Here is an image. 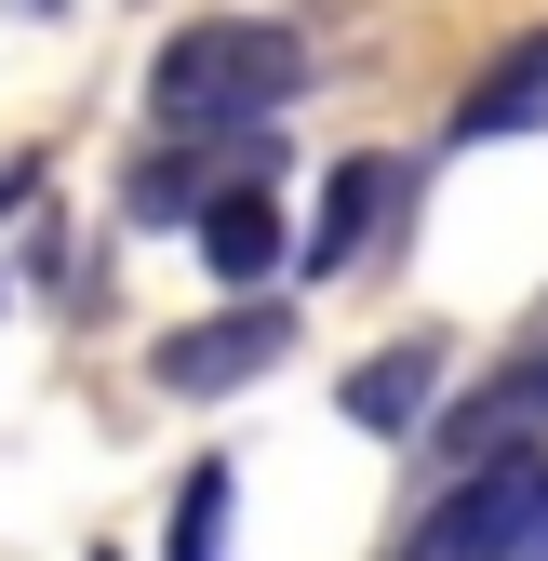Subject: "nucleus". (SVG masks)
Instances as JSON below:
<instances>
[{
    "instance_id": "f257e3e1",
    "label": "nucleus",
    "mask_w": 548,
    "mask_h": 561,
    "mask_svg": "<svg viewBox=\"0 0 548 561\" xmlns=\"http://www.w3.org/2000/svg\"><path fill=\"white\" fill-rule=\"evenodd\" d=\"M295 94H308V41L267 27V14H201V27H174L161 67H148L161 134H254L267 107H295Z\"/></svg>"
},
{
    "instance_id": "f03ea898",
    "label": "nucleus",
    "mask_w": 548,
    "mask_h": 561,
    "mask_svg": "<svg viewBox=\"0 0 548 561\" xmlns=\"http://www.w3.org/2000/svg\"><path fill=\"white\" fill-rule=\"evenodd\" d=\"M401 561H548V455H468L455 495H429V522L401 535Z\"/></svg>"
},
{
    "instance_id": "7ed1b4c3",
    "label": "nucleus",
    "mask_w": 548,
    "mask_h": 561,
    "mask_svg": "<svg viewBox=\"0 0 548 561\" xmlns=\"http://www.w3.org/2000/svg\"><path fill=\"white\" fill-rule=\"evenodd\" d=\"M282 362H295V308H282V295H241V308H215V321H174V334L148 347V388H174V401H228V388L282 375Z\"/></svg>"
},
{
    "instance_id": "20e7f679",
    "label": "nucleus",
    "mask_w": 548,
    "mask_h": 561,
    "mask_svg": "<svg viewBox=\"0 0 548 561\" xmlns=\"http://www.w3.org/2000/svg\"><path fill=\"white\" fill-rule=\"evenodd\" d=\"M388 201H401V161H375V148H362V161H334V174H321V228L295 241V280H334V267H349V254L388 228Z\"/></svg>"
},
{
    "instance_id": "39448f33",
    "label": "nucleus",
    "mask_w": 548,
    "mask_h": 561,
    "mask_svg": "<svg viewBox=\"0 0 548 561\" xmlns=\"http://www.w3.org/2000/svg\"><path fill=\"white\" fill-rule=\"evenodd\" d=\"M495 134H548V27L509 41L482 81L455 94V148H495Z\"/></svg>"
},
{
    "instance_id": "423d86ee",
    "label": "nucleus",
    "mask_w": 548,
    "mask_h": 561,
    "mask_svg": "<svg viewBox=\"0 0 548 561\" xmlns=\"http://www.w3.org/2000/svg\"><path fill=\"white\" fill-rule=\"evenodd\" d=\"M429 388H442V347H429V334H401V347H375V362L349 375V428H375V442H401V428H429Z\"/></svg>"
},
{
    "instance_id": "0eeeda50",
    "label": "nucleus",
    "mask_w": 548,
    "mask_h": 561,
    "mask_svg": "<svg viewBox=\"0 0 548 561\" xmlns=\"http://www.w3.org/2000/svg\"><path fill=\"white\" fill-rule=\"evenodd\" d=\"M201 267L215 280H267L282 267V201H267L254 174H228L215 201H201Z\"/></svg>"
},
{
    "instance_id": "6e6552de",
    "label": "nucleus",
    "mask_w": 548,
    "mask_h": 561,
    "mask_svg": "<svg viewBox=\"0 0 548 561\" xmlns=\"http://www.w3.org/2000/svg\"><path fill=\"white\" fill-rule=\"evenodd\" d=\"M522 442H548V347L522 375H495V401L455 414V455H522Z\"/></svg>"
},
{
    "instance_id": "1a4fd4ad",
    "label": "nucleus",
    "mask_w": 548,
    "mask_h": 561,
    "mask_svg": "<svg viewBox=\"0 0 548 561\" xmlns=\"http://www.w3.org/2000/svg\"><path fill=\"white\" fill-rule=\"evenodd\" d=\"M228 495H241V468L201 455V468L174 481V535H161V561H228Z\"/></svg>"
},
{
    "instance_id": "9d476101",
    "label": "nucleus",
    "mask_w": 548,
    "mask_h": 561,
    "mask_svg": "<svg viewBox=\"0 0 548 561\" xmlns=\"http://www.w3.org/2000/svg\"><path fill=\"white\" fill-rule=\"evenodd\" d=\"M201 201H215V174H201V161H148V174H134V215H148V228H174V215H201Z\"/></svg>"
},
{
    "instance_id": "9b49d317",
    "label": "nucleus",
    "mask_w": 548,
    "mask_h": 561,
    "mask_svg": "<svg viewBox=\"0 0 548 561\" xmlns=\"http://www.w3.org/2000/svg\"><path fill=\"white\" fill-rule=\"evenodd\" d=\"M27 14H54V0H27Z\"/></svg>"
}]
</instances>
